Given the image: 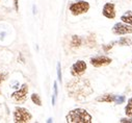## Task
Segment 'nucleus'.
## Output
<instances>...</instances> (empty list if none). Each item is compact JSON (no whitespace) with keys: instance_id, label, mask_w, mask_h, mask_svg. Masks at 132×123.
Segmentation results:
<instances>
[{"instance_id":"nucleus-1","label":"nucleus","mask_w":132,"mask_h":123,"mask_svg":"<svg viewBox=\"0 0 132 123\" xmlns=\"http://www.w3.org/2000/svg\"><path fill=\"white\" fill-rule=\"evenodd\" d=\"M67 90L70 97L76 100H83L93 93V89L87 79L74 78L67 83Z\"/></svg>"},{"instance_id":"nucleus-2","label":"nucleus","mask_w":132,"mask_h":123,"mask_svg":"<svg viewBox=\"0 0 132 123\" xmlns=\"http://www.w3.org/2000/svg\"><path fill=\"white\" fill-rule=\"evenodd\" d=\"M65 121L68 123H92L93 118L87 111L83 109H75L68 113L65 116Z\"/></svg>"},{"instance_id":"nucleus-3","label":"nucleus","mask_w":132,"mask_h":123,"mask_svg":"<svg viewBox=\"0 0 132 123\" xmlns=\"http://www.w3.org/2000/svg\"><path fill=\"white\" fill-rule=\"evenodd\" d=\"M89 7L90 6H89V3L87 1L79 0V1H76V2H73L72 4H70L69 10L73 16H79V15L87 13Z\"/></svg>"},{"instance_id":"nucleus-4","label":"nucleus","mask_w":132,"mask_h":123,"mask_svg":"<svg viewBox=\"0 0 132 123\" xmlns=\"http://www.w3.org/2000/svg\"><path fill=\"white\" fill-rule=\"evenodd\" d=\"M32 119V115L25 107L17 106L14 112V121L17 123H26Z\"/></svg>"},{"instance_id":"nucleus-5","label":"nucleus","mask_w":132,"mask_h":123,"mask_svg":"<svg viewBox=\"0 0 132 123\" xmlns=\"http://www.w3.org/2000/svg\"><path fill=\"white\" fill-rule=\"evenodd\" d=\"M112 34L116 36H123L132 34V26L124 22H118L112 26Z\"/></svg>"},{"instance_id":"nucleus-6","label":"nucleus","mask_w":132,"mask_h":123,"mask_svg":"<svg viewBox=\"0 0 132 123\" xmlns=\"http://www.w3.org/2000/svg\"><path fill=\"white\" fill-rule=\"evenodd\" d=\"M27 94H28V84L23 83L19 90L14 92L11 97H12V99H14L17 102H25V100L27 98Z\"/></svg>"},{"instance_id":"nucleus-7","label":"nucleus","mask_w":132,"mask_h":123,"mask_svg":"<svg viewBox=\"0 0 132 123\" xmlns=\"http://www.w3.org/2000/svg\"><path fill=\"white\" fill-rule=\"evenodd\" d=\"M86 68H87V66H86V63L84 60H81V59L77 60L71 67V74L74 77H79L85 73Z\"/></svg>"},{"instance_id":"nucleus-8","label":"nucleus","mask_w":132,"mask_h":123,"mask_svg":"<svg viewBox=\"0 0 132 123\" xmlns=\"http://www.w3.org/2000/svg\"><path fill=\"white\" fill-rule=\"evenodd\" d=\"M112 62V59L106 55H99V56H95L90 58V64L92 66L99 68V67H103V66H107Z\"/></svg>"},{"instance_id":"nucleus-9","label":"nucleus","mask_w":132,"mask_h":123,"mask_svg":"<svg viewBox=\"0 0 132 123\" xmlns=\"http://www.w3.org/2000/svg\"><path fill=\"white\" fill-rule=\"evenodd\" d=\"M102 14L107 19H114L116 18V5H114V3H111V2L105 3L103 6V10H102Z\"/></svg>"},{"instance_id":"nucleus-10","label":"nucleus","mask_w":132,"mask_h":123,"mask_svg":"<svg viewBox=\"0 0 132 123\" xmlns=\"http://www.w3.org/2000/svg\"><path fill=\"white\" fill-rule=\"evenodd\" d=\"M114 96L112 94H104V95H100L96 98V101L98 102H106V103H111L114 101Z\"/></svg>"},{"instance_id":"nucleus-11","label":"nucleus","mask_w":132,"mask_h":123,"mask_svg":"<svg viewBox=\"0 0 132 123\" xmlns=\"http://www.w3.org/2000/svg\"><path fill=\"white\" fill-rule=\"evenodd\" d=\"M121 20H122V22L132 26V11H127L124 15H122Z\"/></svg>"},{"instance_id":"nucleus-12","label":"nucleus","mask_w":132,"mask_h":123,"mask_svg":"<svg viewBox=\"0 0 132 123\" xmlns=\"http://www.w3.org/2000/svg\"><path fill=\"white\" fill-rule=\"evenodd\" d=\"M81 44H82V40H81L80 37H78V36H76V35L72 37V39H71V46H72V47L78 48V47L81 46Z\"/></svg>"},{"instance_id":"nucleus-13","label":"nucleus","mask_w":132,"mask_h":123,"mask_svg":"<svg viewBox=\"0 0 132 123\" xmlns=\"http://www.w3.org/2000/svg\"><path fill=\"white\" fill-rule=\"evenodd\" d=\"M125 114L128 116V117H131L132 118V97L128 100L127 102V105L125 107Z\"/></svg>"},{"instance_id":"nucleus-14","label":"nucleus","mask_w":132,"mask_h":123,"mask_svg":"<svg viewBox=\"0 0 132 123\" xmlns=\"http://www.w3.org/2000/svg\"><path fill=\"white\" fill-rule=\"evenodd\" d=\"M31 101L34 102L36 105L42 106V100H41V97H40V95H39V94H37V93L31 94Z\"/></svg>"},{"instance_id":"nucleus-15","label":"nucleus","mask_w":132,"mask_h":123,"mask_svg":"<svg viewBox=\"0 0 132 123\" xmlns=\"http://www.w3.org/2000/svg\"><path fill=\"white\" fill-rule=\"evenodd\" d=\"M57 93H58L57 82H56V81H54V83H53V95H52V105H55V101H56Z\"/></svg>"},{"instance_id":"nucleus-16","label":"nucleus","mask_w":132,"mask_h":123,"mask_svg":"<svg viewBox=\"0 0 132 123\" xmlns=\"http://www.w3.org/2000/svg\"><path fill=\"white\" fill-rule=\"evenodd\" d=\"M125 100H126V97L125 96H123V95H116L113 102H116L117 104H122V103L125 102Z\"/></svg>"},{"instance_id":"nucleus-17","label":"nucleus","mask_w":132,"mask_h":123,"mask_svg":"<svg viewBox=\"0 0 132 123\" xmlns=\"http://www.w3.org/2000/svg\"><path fill=\"white\" fill-rule=\"evenodd\" d=\"M56 71H57V79H58L59 82H61L62 81V75H61V66H60L59 62L57 63V69H56Z\"/></svg>"},{"instance_id":"nucleus-18","label":"nucleus","mask_w":132,"mask_h":123,"mask_svg":"<svg viewBox=\"0 0 132 123\" xmlns=\"http://www.w3.org/2000/svg\"><path fill=\"white\" fill-rule=\"evenodd\" d=\"M119 44L121 46H128L130 45V39H127V38H121L119 40Z\"/></svg>"},{"instance_id":"nucleus-19","label":"nucleus","mask_w":132,"mask_h":123,"mask_svg":"<svg viewBox=\"0 0 132 123\" xmlns=\"http://www.w3.org/2000/svg\"><path fill=\"white\" fill-rule=\"evenodd\" d=\"M120 122L121 123H132V119H131V117L130 118H122L121 120H120Z\"/></svg>"},{"instance_id":"nucleus-20","label":"nucleus","mask_w":132,"mask_h":123,"mask_svg":"<svg viewBox=\"0 0 132 123\" xmlns=\"http://www.w3.org/2000/svg\"><path fill=\"white\" fill-rule=\"evenodd\" d=\"M13 1H14V5H15L16 12H19V0H13Z\"/></svg>"},{"instance_id":"nucleus-21","label":"nucleus","mask_w":132,"mask_h":123,"mask_svg":"<svg viewBox=\"0 0 132 123\" xmlns=\"http://www.w3.org/2000/svg\"><path fill=\"white\" fill-rule=\"evenodd\" d=\"M114 43H116V42H112V43H111V44H109L108 46H103V48H104V50H105V51L107 52V51H108V50H109V49H110V48H111V47L113 46V44H114Z\"/></svg>"},{"instance_id":"nucleus-22","label":"nucleus","mask_w":132,"mask_h":123,"mask_svg":"<svg viewBox=\"0 0 132 123\" xmlns=\"http://www.w3.org/2000/svg\"><path fill=\"white\" fill-rule=\"evenodd\" d=\"M4 79H5V78H4V75H3L1 72H0V83H1V82H2Z\"/></svg>"},{"instance_id":"nucleus-23","label":"nucleus","mask_w":132,"mask_h":123,"mask_svg":"<svg viewBox=\"0 0 132 123\" xmlns=\"http://www.w3.org/2000/svg\"><path fill=\"white\" fill-rule=\"evenodd\" d=\"M47 122H52V118H49V119L47 120Z\"/></svg>"},{"instance_id":"nucleus-24","label":"nucleus","mask_w":132,"mask_h":123,"mask_svg":"<svg viewBox=\"0 0 132 123\" xmlns=\"http://www.w3.org/2000/svg\"><path fill=\"white\" fill-rule=\"evenodd\" d=\"M37 12H36V6H34V14H36Z\"/></svg>"},{"instance_id":"nucleus-25","label":"nucleus","mask_w":132,"mask_h":123,"mask_svg":"<svg viewBox=\"0 0 132 123\" xmlns=\"http://www.w3.org/2000/svg\"><path fill=\"white\" fill-rule=\"evenodd\" d=\"M131 62H132V60H131Z\"/></svg>"}]
</instances>
